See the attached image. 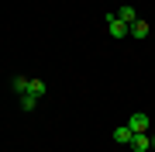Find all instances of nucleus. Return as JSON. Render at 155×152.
<instances>
[{
  "label": "nucleus",
  "instance_id": "obj_5",
  "mask_svg": "<svg viewBox=\"0 0 155 152\" xmlns=\"http://www.w3.org/2000/svg\"><path fill=\"white\" fill-rule=\"evenodd\" d=\"M38 100H41V97H38V93H31V90H28V93H21V111H35V107H38Z\"/></svg>",
  "mask_w": 155,
  "mask_h": 152
},
{
  "label": "nucleus",
  "instance_id": "obj_1",
  "mask_svg": "<svg viewBox=\"0 0 155 152\" xmlns=\"http://www.w3.org/2000/svg\"><path fill=\"white\" fill-rule=\"evenodd\" d=\"M107 31H110V38H127V31H131V24H124L117 14H107Z\"/></svg>",
  "mask_w": 155,
  "mask_h": 152
},
{
  "label": "nucleus",
  "instance_id": "obj_4",
  "mask_svg": "<svg viewBox=\"0 0 155 152\" xmlns=\"http://www.w3.org/2000/svg\"><path fill=\"white\" fill-rule=\"evenodd\" d=\"M131 135H134V131L127 128V124H121V128H114V142H121V145H131Z\"/></svg>",
  "mask_w": 155,
  "mask_h": 152
},
{
  "label": "nucleus",
  "instance_id": "obj_2",
  "mask_svg": "<svg viewBox=\"0 0 155 152\" xmlns=\"http://www.w3.org/2000/svg\"><path fill=\"white\" fill-rule=\"evenodd\" d=\"M127 128H131V131H148L152 128V118H148V114H131V118H127Z\"/></svg>",
  "mask_w": 155,
  "mask_h": 152
},
{
  "label": "nucleus",
  "instance_id": "obj_8",
  "mask_svg": "<svg viewBox=\"0 0 155 152\" xmlns=\"http://www.w3.org/2000/svg\"><path fill=\"white\" fill-rule=\"evenodd\" d=\"M131 35H134V38H148V21H134L131 24Z\"/></svg>",
  "mask_w": 155,
  "mask_h": 152
},
{
  "label": "nucleus",
  "instance_id": "obj_9",
  "mask_svg": "<svg viewBox=\"0 0 155 152\" xmlns=\"http://www.w3.org/2000/svg\"><path fill=\"white\" fill-rule=\"evenodd\" d=\"M28 90H31V93H38V97H45V79H31Z\"/></svg>",
  "mask_w": 155,
  "mask_h": 152
},
{
  "label": "nucleus",
  "instance_id": "obj_6",
  "mask_svg": "<svg viewBox=\"0 0 155 152\" xmlns=\"http://www.w3.org/2000/svg\"><path fill=\"white\" fill-rule=\"evenodd\" d=\"M28 83H31L28 76H14V79H11V90H14L17 97H21V93H28Z\"/></svg>",
  "mask_w": 155,
  "mask_h": 152
},
{
  "label": "nucleus",
  "instance_id": "obj_7",
  "mask_svg": "<svg viewBox=\"0 0 155 152\" xmlns=\"http://www.w3.org/2000/svg\"><path fill=\"white\" fill-rule=\"evenodd\" d=\"M117 17H121L124 24H134V21H138V14H134V7H127V4L121 7V11H117Z\"/></svg>",
  "mask_w": 155,
  "mask_h": 152
},
{
  "label": "nucleus",
  "instance_id": "obj_3",
  "mask_svg": "<svg viewBox=\"0 0 155 152\" xmlns=\"http://www.w3.org/2000/svg\"><path fill=\"white\" fill-rule=\"evenodd\" d=\"M131 149H134V152H148V149H152V135L134 131V135H131Z\"/></svg>",
  "mask_w": 155,
  "mask_h": 152
}]
</instances>
